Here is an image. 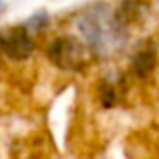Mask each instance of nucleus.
<instances>
[{"label": "nucleus", "mask_w": 159, "mask_h": 159, "mask_svg": "<svg viewBox=\"0 0 159 159\" xmlns=\"http://www.w3.org/2000/svg\"><path fill=\"white\" fill-rule=\"evenodd\" d=\"M48 58L62 70H77L85 65V47L73 36H58L48 44Z\"/></svg>", "instance_id": "nucleus-1"}, {"label": "nucleus", "mask_w": 159, "mask_h": 159, "mask_svg": "<svg viewBox=\"0 0 159 159\" xmlns=\"http://www.w3.org/2000/svg\"><path fill=\"white\" fill-rule=\"evenodd\" d=\"M105 6H97L93 10L85 12V14L79 18V30L85 36V40L89 43L91 48L95 51H101V48H107V44L111 43L113 36V28H107V18H105Z\"/></svg>", "instance_id": "nucleus-2"}, {"label": "nucleus", "mask_w": 159, "mask_h": 159, "mask_svg": "<svg viewBox=\"0 0 159 159\" xmlns=\"http://www.w3.org/2000/svg\"><path fill=\"white\" fill-rule=\"evenodd\" d=\"M32 51H34V43L24 28H14L10 34L4 36L2 52L12 61H26Z\"/></svg>", "instance_id": "nucleus-3"}, {"label": "nucleus", "mask_w": 159, "mask_h": 159, "mask_svg": "<svg viewBox=\"0 0 159 159\" xmlns=\"http://www.w3.org/2000/svg\"><path fill=\"white\" fill-rule=\"evenodd\" d=\"M155 62H157V57H155V52H153L151 48L141 51L135 57V61H133V70H135L137 77L143 79V77H147V75L155 69Z\"/></svg>", "instance_id": "nucleus-4"}, {"label": "nucleus", "mask_w": 159, "mask_h": 159, "mask_svg": "<svg viewBox=\"0 0 159 159\" xmlns=\"http://www.w3.org/2000/svg\"><path fill=\"white\" fill-rule=\"evenodd\" d=\"M2 44H4V36L0 34V51H2Z\"/></svg>", "instance_id": "nucleus-5"}]
</instances>
